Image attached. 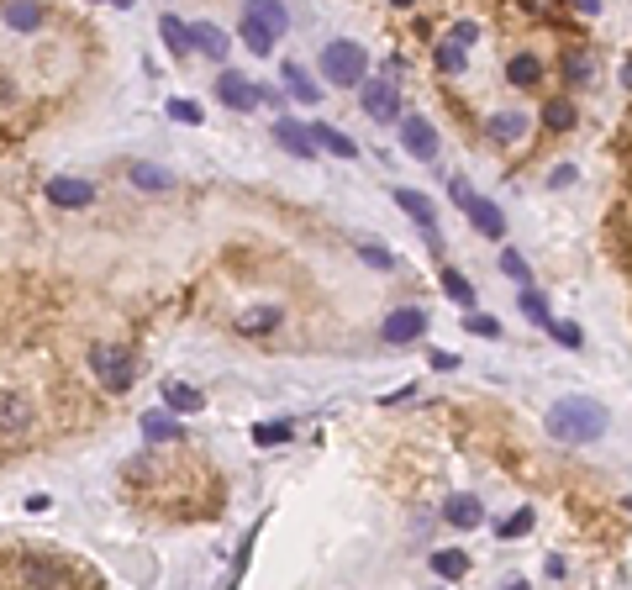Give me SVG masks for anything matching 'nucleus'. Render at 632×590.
Listing matches in <instances>:
<instances>
[{"mask_svg": "<svg viewBox=\"0 0 632 590\" xmlns=\"http://www.w3.org/2000/svg\"><path fill=\"white\" fill-rule=\"evenodd\" d=\"M548 437H559V443H596V437L611 427V417H606L601 401H585V396H564V401L548 406Z\"/></svg>", "mask_w": 632, "mask_h": 590, "instance_id": "f257e3e1", "label": "nucleus"}, {"mask_svg": "<svg viewBox=\"0 0 632 590\" xmlns=\"http://www.w3.org/2000/svg\"><path fill=\"white\" fill-rule=\"evenodd\" d=\"M363 69H369V53H363L354 37H337L322 48V74L332 85H363Z\"/></svg>", "mask_w": 632, "mask_h": 590, "instance_id": "f03ea898", "label": "nucleus"}, {"mask_svg": "<svg viewBox=\"0 0 632 590\" xmlns=\"http://www.w3.org/2000/svg\"><path fill=\"white\" fill-rule=\"evenodd\" d=\"M359 106L374 117V122H401V90H395L391 74L363 80V85H359Z\"/></svg>", "mask_w": 632, "mask_h": 590, "instance_id": "7ed1b4c3", "label": "nucleus"}, {"mask_svg": "<svg viewBox=\"0 0 632 590\" xmlns=\"http://www.w3.org/2000/svg\"><path fill=\"white\" fill-rule=\"evenodd\" d=\"M90 364H95V374L106 379V390H127V385H132V370H137L132 353H127L121 342H100L90 353Z\"/></svg>", "mask_w": 632, "mask_h": 590, "instance_id": "20e7f679", "label": "nucleus"}, {"mask_svg": "<svg viewBox=\"0 0 632 590\" xmlns=\"http://www.w3.org/2000/svg\"><path fill=\"white\" fill-rule=\"evenodd\" d=\"M401 148L411 158H421V164H432V158H438V132H432V122L417 117V111L401 117Z\"/></svg>", "mask_w": 632, "mask_h": 590, "instance_id": "39448f33", "label": "nucleus"}, {"mask_svg": "<svg viewBox=\"0 0 632 590\" xmlns=\"http://www.w3.org/2000/svg\"><path fill=\"white\" fill-rule=\"evenodd\" d=\"M216 100L222 106H232V111H253L259 100H264V90L248 80V74H238V69H227L222 80H216Z\"/></svg>", "mask_w": 632, "mask_h": 590, "instance_id": "423d86ee", "label": "nucleus"}, {"mask_svg": "<svg viewBox=\"0 0 632 590\" xmlns=\"http://www.w3.org/2000/svg\"><path fill=\"white\" fill-rule=\"evenodd\" d=\"M380 332H385V342H417L421 332H427V311H421V306H401V311H391Z\"/></svg>", "mask_w": 632, "mask_h": 590, "instance_id": "0eeeda50", "label": "nucleus"}, {"mask_svg": "<svg viewBox=\"0 0 632 590\" xmlns=\"http://www.w3.org/2000/svg\"><path fill=\"white\" fill-rule=\"evenodd\" d=\"M443 517H448L453 528H480L485 522V506H480V496H464V491H458V496H448L443 501Z\"/></svg>", "mask_w": 632, "mask_h": 590, "instance_id": "6e6552de", "label": "nucleus"}, {"mask_svg": "<svg viewBox=\"0 0 632 590\" xmlns=\"http://www.w3.org/2000/svg\"><path fill=\"white\" fill-rule=\"evenodd\" d=\"M242 16H253V22L269 32L274 42H279V37H285V27H290V11H285V5H274V0H253V5H242Z\"/></svg>", "mask_w": 632, "mask_h": 590, "instance_id": "1a4fd4ad", "label": "nucleus"}, {"mask_svg": "<svg viewBox=\"0 0 632 590\" xmlns=\"http://www.w3.org/2000/svg\"><path fill=\"white\" fill-rule=\"evenodd\" d=\"M279 74H285V90L296 95V100H301V106H316V100H322V90H316V80H311V69H306V63H285V69H279Z\"/></svg>", "mask_w": 632, "mask_h": 590, "instance_id": "9d476101", "label": "nucleus"}, {"mask_svg": "<svg viewBox=\"0 0 632 590\" xmlns=\"http://www.w3.org/2000/svg\"><path fill=\"white\" fill-rule=\"evenodd\" d=\"M32 427V406L16 390H0V433H27Z\"/></svg>", "mask_w": 632, "mask_h": 590, "instance_id": "9b49d317", "label": "nucleus"}, {"mask_svg": "<svg viewBox=\"0 0 632 590\" xmlns=\"http://www.w3.org/2000/svg\"><path fill=\"white\" fill-rule=\"evenodd\" d=\"M311 132V143H322L327 154H337V158H359V143L343 132V126H327V122H316V126H306Z\"/></svg>", "mask_w": 632, "mask_h": 590, "instance_id": "f8f14e48", "label": "nucleus"}, {"mask_svg": "<svg viewBox=\"0 0 632 590\" xmlns=\"http://www.w3.org/2000/svg\"><path fill=\"white\" fill-rule=\"evenodd\" d=\"M190 48H201L206 59H227V32L222 27H211V22H190Z\"/></svg>", "mask_w": 632, "mask_h": 590, "instance_id": "ddd939ff", "label": "nucleus"}, {"mask_svg": "<svg viewBox=\"0 0 632 590\" xmlns=\"http://www.w3.org/2000/svg\"><path fill=\"white\" fill-rule=\"evenodd\" d=\"M464 211H469V221L480 227L485 238H506V217H501V206H495V201H480V195H475Z\"/></svg>", "mask_w": 632, "mask_h": 590, "instance_id": "4468645a", "label": "nucleus"}, {"mask_svg": "<svg viewBox=\"0 0 632 590\" xmlns=\"http://www.w3.org/2000/svg\"><path fill=\"white\" fill-rule=\"evenodd\" d=\"M274 137H279V148H290L296 158H311V154H316L311 132H306L301 122H290V117H279V122H274Z\"/></svg>", "mask_w": 632, "mask_h": 590, "instance_id": "2eb2a0df", "label": "nucleus"}, {"mask_svg": "<svg viewBox=\"0 0 632 590\" xmlns=\"http://www.w3.org/2000/svg\"><path fill=\"white\" fill-rule=\"evenodd\" d=\"M48 201H53V206H90L95 185L90 180H53V185H48Z\"/></svg>", "mask_w": 632, "mask_h": 590, "instance_id": "dca6fc26", "label": "nucleus"}, {"mask_svg": "<svg viewBox=\"0 0 632 590\" xmlns=\"http://www.w3.org/2000/svg\"><path fill=\"white\" fill-rule=\"evenodd\" d=\"M395 206L417 221V227H432V221H438V206H432L421 190H401V185H395Z\"/></svg>", "mask_w": 632, "mask_h": 590, "instance_id": "f3484780", "label": "nucleus"}, {"mask_svg": "<svg viewBox=\"0 0 632 590\" xmlns=\"http://www.w3.org/2000/svg\"><path fill=\"white\" fill-rule=\"evenodd\" d=\"M22 585L27 590H59L63 569H53V564H42V559H22Z\"/></svg>", "mask_w": 632, "mask_h": 590, "instance_id": "a211bd4d", "label": "nucleus"}, {"mask_svg": "<svg viewBox=\"0 0 632 590\" xmlns=\"http://www.w3.org/2000/svg\"><path fill=\"white\" fill-rule=\"evenodd\" d=\"M232 327L248 332V338H253V332H274V327H279V306H248V311H238Z\"/></svg>", "mask_w": 632, "mask_h": 590, "instance_id": "6ab92c4d", "label": "nucleus"}, {"mask_svg": "<svg viewBox=\"0 0 632 590\" xmlns=\"http://www.w3.org/2000/svg\"><path fill=\"white\" fill-rule=\"evenodd\" d=\"M516 306H522V316H527L533 327H542V332L553 327V311H548V301H542V295L533 290V285H522V295H516Z\"/></svg>", "mask_w": 632, "mask_h": 590, "instance_id": "aec40b11", "label": "nucleus"}, {"mask_svg": "<svg viewBox=\"0 0 632 590\" xmlns=\"http://www.w3.org/2000/svg\"><path fill=\"white\" fill-rule=\"evenodd\" d=\"M164 406H169V411H201V406H206V396H201L195 385L169 379V385H164Z\"/></svg>", "mask_w": 632, "mask_h": 590, "instance_id": "412c9836", "label": "nucleus"}, {"mask_svg": "<svg viewBox=\"0 0 632 590\" xmlns=\"http://www.w3.org/2000/svg\"><path fill=\"white\" fill-rule=\"evenodd\" d=\"M485 132H490V137H501V143H516V137L527 132V117H522V111H495V117L485 122Z\"/></svg>", "mask_w": 632, "mask_h": 590, "instance_id": "4be33fe9", "label": "nucleus"}, {"mask_svg": "<svg viewBox=\"0 0 632 590\" xmlns=\"http://www.w3.org/2000/svg\"><path fill=\"white\" fill-rule=\"evenodd\" d=\"M432 569H438V580H464L469 575V554L464 548H443V554H432Z\"/></svg>", "mask_w": 632, "mask_h": 590, "instance_id": "5701e85b", "label": "nucleus"}, {"mask_svg": "<svg viewBox=\"0 0 632 590\" xmlns=\"http://www.w3.org/2000/svg\"><path fill=\"white\" fill-rule=\"evenodd\" d=\"M506 80H512V85H522V90H527V85H538V80H542V63L533 59V53H516V59L506 63Z\"/></svg>", "mask_w": 632, "mask_h": 590, "instance_id": "b1692460", "label": "nucleus"}, {"mask_svg": "<svg viewBox=\"0 0 632 590\" xmlns=\"http://www.w3.org/2000/svg\"><path fill=\"white\" fill-rule=\"evenodd\" d=\"M143 437H148V443H169V437H180V422H175L169 411H148V417H143Z\"/></svg>", "mask_w": 632, "mask_h": 590, "instance_id": "393cba45", "label": "nucleus"}, {"mask_svg": "<svg viewBox=\"0 0 632 590\" xmlns=\"http://www.w3.org/2000/svg\"><path fill=\"white\" fill-rule=\"evenodd\" d=\"M542 126H548V132H570L574 126V100H564V95L548 100V106H542Z\"/></svg>", "mask_w": 632, "mask_h": 590, "instance_id": "a878e982", "label": "nucleus"}, {"mask_svg": "<svg viewBox=\"0 0 632 590\" xmlns=\"http://www.w3.org/2000/svg\"><path fill=\"white\" fill-rule=\"evenodd\" d=\"M158 32H164L169 53H190V27H184L180 16H158Z\"/></svg>", "mask_w": 632, "mask_h": 590, "instance_id": "bb28decb", "label": "nucleus"}, {"mask_svg": "<svg viewBox=\"0 0 632 590\" xmlns=\"http://www.w3.org/2000/svg\"><path fill=\"white\" fill-rule=\"evenodd\" d=\"M0 16H5V27H16V32L42 27V5H5Z\"/></svg>", "mask_w": 632, "mask_h": 590, "instance_id": "cd10ccee", "label": "nucleus"}, {"mask_svg": "<svg viewBox=\"0 0 632 590\" xmlns=\"http://www.w3.org/2000/svg\"><path fill=\"white\" fill-rule=\"evenodd\" d=\"M596 74V63H590V53H564V80H574V85H585Z\"/></svg>", "mask_w": 632, "mask_h": 590, "instance_id": "c85d7f7f", "label": "nucleus"}, {"mask_svg": "<svg viewBox=\"0 0 632 590\" xmlns=\"http://www.w3.org/2000/svg\"><path fill=\"white\" fill-rule=\"evenodd\" d=\"M132 185H143V190H169V174H164V169H153V164H137V169H132Z\"/></svg>", "mask_w": 632, "mask_h": 590, "instance_id": "c756f323", "label": "nucleus"}, {"mask_svg": "<svg viewBox=\"0 0 632 590\" xmlns=\"http://www.w3.org/2000/svg\"><path fill=\"white\" fill-rule=\"evenodd\" d=\"M443 290H448L458 306H469V301H475V290H469V280H464L458 269H443Z\"/></svg>", "mask_w": 632, "mask_h": 590, "instance_id": "7c9ffc66", "label": "nucleus"}, {"mask_svg": "<svg viewBox=\"0 0 632 590\" xmlns=\"http://www.w3.org/2000/svg\"><path fill=\"white\" fill-rule=\"evenodd\" d=\"M464 332H475V338H501V322H495V316H480V311H469V316H464Z\"/></svg>", "mask_w": 632, "mask_h": 590, "instance_id": "2f4dec72", "label": "nucleus"}, {"mask_svg": "<svg viewBox=\"0 0 632 590\" xmlns=\"http://www.w3.org/2000/svg\"><path fill=\"white\" fill-rule=\"evenodd\" d=\"M522 532H533V511H512V517L495 528V538H522Z\"/></svg>", "mask_w": 632, "mask_h": 590, "instance_id": "473e14b6", "label": "nucleus"}, {"mask_svg": "<svg viewBox=\"0 0 632 590\" xmlns=\"http://www.w3.org/2000/svg\"><path fill=\"white\" fill-rule=\"evenodd\" d=\"M438 69H443V74H464V53H458V42H443V48H438Z\"/></svg>", "mask_w": 632, "mask_h": 590, "instance_id": "72a5a7b5", "label": "nucleus"}, {"mask_svg": "<svg viewBox=\"0 0 632 590\" xmlns=\"http://www.w3.org/2000/svg\"><path fill=\"white\" fill-rule=\"evenodd\" d=\"M359 258H363V264H374V269H391V264H395L380 243H359Z\"/></svg>", "mask_w": 632, "mask_h": 590, "instance_id": "f704fd0d", "label": "nucleus"}, {"mask_svg": "<svg viewBox=\"0 0 632 590\" xmlns=\"http://www.w3.org/2000/svg\"><path fill=\"white\" fill-rule=\"evenodd\" d=\"M253 437L259 443H285L290 437V422H264V427H253Z\"/></svg>", "mask_w": 632, "mask_h": 590, "instance_id": "c9c22d12", "label": "nucleus"}, {"mask_svg": "<svg viewBox=\"0 0 632 590\" xmlns=\"http://www.w3.org/2000/svg\"><path fill=\"white\" fill-rule=\"evenodd\" d=\"M548 332H553V338L564 342V348H580V327H574V322H553Z\"/></svg>", "mask_w": 632, "mask_h": 590, "instance_id": "e433bc0d", "label": "nucleus"}, {"mask_svg": "<svg viewBox=\"0 0 632 590\" xmlns=\"http://www.w3.org/2000/svg\"><path fill=\"white\" fill-rule=\"evenodd\" d=\"M169 117H175V122H201V106H190V100H169Z\"/></svg>", "mask_w": 632, "mask_h": 590, "instance_id": "4c0bfd02", "label": "nucleus"}, {"mask_svg": "<svg viewBox=\"0 0 632 590\" xmlns=\"http://www.w3.org/2000/svg\"><path fill=\"white\" fill-rule=\"evenodd\" d=\"M448 42H458V48H464V42H480V27H475V22H453Z\"/></svg>", "mask_w": 632, "mask_h": 590, "instance_id": "58836bf2", "label": "nucleus"}, {"mask_svg": "<svg viewBox=\"0 0 632 590\" xmlns=\"http://www.w3.org/2000/svg\"><path fill=\"white\" fill-rule=\"evenodd\" d=\"M501 269H506L512 280H522V285H527V264H522V253H501Z\"/></svg>", "mask_w": 632, "mask_h": 590, "instance_id": "ea45409f", "label": "nucleus"}, {"mask_svg": "<svg viewBox=\"0 0 632 590\" xmlns=\"http://www.w3.org/2000/svg\"><path fill=\"white\" fill-rule=\"evenodd\" d=\"M453 206H469V201H475V190H469V185H464V180H453Z\"/></svg>", "mask_w": 632, "mask_h": 590, "instance_id": "a19ab883", "label": "nucleus"}, {"mask_svg": "<svg viewBox=\"0 0 632 590\" xmlns=\"http://www.w3.org/2000/svg\"><path fill=\"white\" fill-rule=\"evenodd\" d=\"M622 85H627V90H632V59L622 63Z\"/></svg>", "mask_w": 632, "mask_h": 590, "instance_id": "79ce46f5", "label": "nucleus"}, {"mask_svg": "<svg viewBox=\"0 0 632 590\" xmlns=\"http://www.w3.org/2000/svg\"><path fill=\"white\" fill-rule=\"evenodd\" d=\"M506 590H527V580H512V585H506Z\"/></svg>", "mask_w": 632, "mask_h": 590, "instance_id": "37998d69", "label": "nucleus"}]
</instances>
